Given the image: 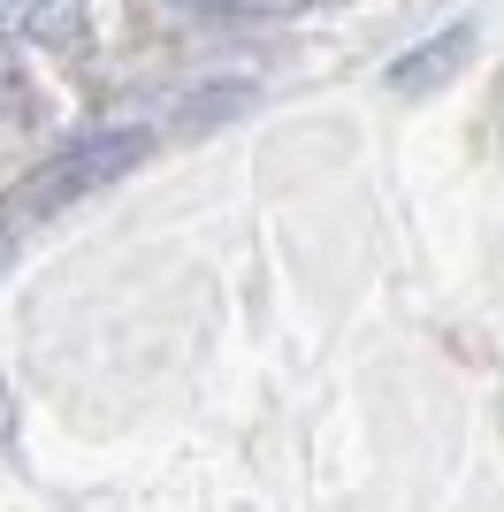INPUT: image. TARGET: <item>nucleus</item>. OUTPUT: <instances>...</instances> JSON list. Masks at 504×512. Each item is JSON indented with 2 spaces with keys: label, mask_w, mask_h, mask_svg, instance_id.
Masks as SVG:
<instances>
[{
  "label": "nucleus",
  "mask_w": 504,
  "mask_h": 512,
  "mask_svg": "<svg viewBox=\"0 0 504 512\" xmlns=\"http://www.w3.org/2000/svg\"><path fill=\"white\" fill-rule=\"evenodd\" d=\"M138 153H146V130H107V138H84V146H69L46 176H31V184H23L16 207H23V214H54L69 192H84V184H107V176L130 169Z\"/></svg>",
  "instance_id": "obj_1"
},
{
  "label": "nucleus",
  "mask_w": 504,
  "mask_h": 512,
  "mask_svg": "<svg viewBox=\"0 0 504 512\" xmlns=\"http://www.w3.org/2000/svg\"><path fill=\"white\" fill-rule=\"evenodd\" d=\"M466 54H474V31H466V23H451V31H436L428 46H413V54L390 69V85H398V92H436L443 77L466 62Z\"/></svg>",
  "instance_id": "obj_3"
},
{
  "label": "nucleus",
  "mask_w": 504,
  "mask_h": 512,
  "mask_svg": "<svg viewBox=\"0 0 504 512\" xmlns=\"http://www.w3.org/2000/svg\"><path fill=\"white\" fill-rule=\"evenodd\" d=\"M31 115H39V92H31V77H23V62L0 46V138H8V130H23Z\"/></svg>",
  "instance_id": "obj_4"
},
{
  "label": "nucleus",
  "mask_w": 504,
  "mask_h": 512,
  "mask_svg": "<svg viewBox=\"0 0 504 512\" xmlns=\"http://www.w3.org/2000/svg\"><path fill=\"white\" fill-rule=\"evenodd\" d=\"M214 8H252V16H283V8H306V0H214Z\"/></svg>",
  "instance_id": "obj_5"
},
{
  "label": "nucleus",
  "mask_w": 504,
  "mask_h": 512,
  "mask_svg": "<svg viewBox=\"0 0 504 512\" xmlns=\"http://www.w3.org/2000/svg\"><path fill=\"white\" fill-rule=\"evenodd\" d=\"M16 444V398H8V383H0V451Z\"/></svg>",
  "instance_id": "obj_6"
},
{
  "label": "nucleus",
  "mask_w": 504,
  "mask_h": 512,
  "mask_svg": "<svg viewBox=\"0 0 504 512\" xmlns=\"http://www.w3.org/2000/svg\"><path fill=\"white\" fill-rule=\"evenodd\" d=\"M0 31L39 46H77L84 39V0H0Z\"/></svg>",
  "instance_id": "obj_2"
}]
</instances>
